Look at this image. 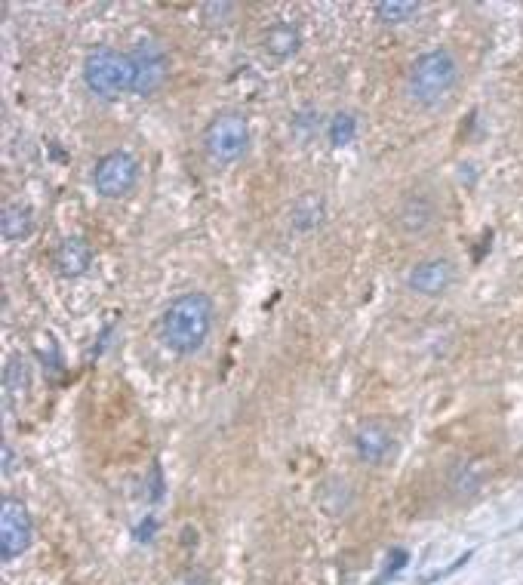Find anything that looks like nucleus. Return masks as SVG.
Wrapping results in <instances>:
<instances>
[{"instance_id": "19", "label": "nucleus", "mask_w": 523, "mask_h": 585, "mask_svg": "<svg viewBox=\"0 0 523 585\" xmlns=\"http://www.w3.org/2000/svg\"><path fill=\"white\" fill-rule=\"evenodd\" d=\"M163 496V475H161V466L154 462L151 468V499H161Z\"/></svg>"}, {"instance_id": "7", "label": "nucleus", "mask_w": 523, "mask_h": 585, "mask_svg": "<svg viewBox=\"0 0 523 585\" xmlns=\"http://www.w3.org/2000/svg\"><path fill=\"white\" fill-rule=\"evenodd\" d=\"M133 65H136V87L133 92L139 96H151L163 87L166 74H170V55H166L163 43L154 37H142L133 53Z\"/></svg>"}, {"instance_id": "22", "label": "nucleus", "mask_w": 523, "mask_h": 585, "mask_svg": "<svg viewBox=\"0 0 523 585\" xmlns=\"http://www.w3.org/2000/svg\"><path fill=\"white\" fill-rule=\"evenodd\" d=\"M13 468V453H9V447H4V471Z\"/></svg>"}, {"instance_id": "15", "label": "nucleus", "mask_w": 523, "mask_h": 585, "mask_svg": "<svg viewBox=\"0 0 523 585\" xmlns=\"http://www.w3.org/2000/svg\"><path fill=\"white\" fill-rule=\"evenodd\" d=\"M419 9L422 6L413 4V0H382V4H376V16L385 25H404L419 16Z\"/></svg>"}, {"instance_id": "4", "label": "nucleus", "mask_w": 523, "mask_h": 585, "mask_svg": "<svg viewBox=\"0 0 523 585\" xmlns=\"http://www.w3.org/2000/svg\"><path fill=\"white\" fill-rule=\"evenodd\" d=\"M249 145V124L237 111H225V114L212 117L207 133H203V148L216 163H231L247 151Z\"/></svg>"}, {"instance_id": "20", "label": "nucleus", "mask_w": 523, "mask_h": 585, "mask_svg": "<svg viewBox=\"0 0 523 585\" xmlns=\"http://www.w3.org/2000/svg\"><path fill=\"white\" fill-rule=\"evenodd\" d=\"M406 561H409V552H406V549H397V552H394V564H388V573H391V576H394L397 570H404Z\"/></svg>"}, {"instance_id": "14", "label": "nucleus", "mask_w": 523, "mask_h": 585, "mask_svg": "<svg viewBox=\"0 0 523 585\" xmlns=\"http://www.w3.org/2000/svg\"><path fill=\"white\" fill-rule=\"evenodd\" d=\"M34 228V216L31 210L22 207V203H13V207L4 210V216H0V231H4V237L13 244V240H25L28 235H31Z\"/></svg>"}, {"instance_id": "17", "label": "nucleus", "mask_w": 523, "mask_h": 585, "mask_svg": "<svg viewBox=\"0 0 523 585\" xmlns=\"http://www.w3.org/2000/svg\"><path fill=\"white\" fill-rule=\"evenodd\" d=\"M28 382H31V376H28V360L25 358H13V360H9V367H6V382H4L9 401L25 397Z\"/></svg>"}, {"instance_id": "8", "label": "nucleus", "mask_w": 523, "mask_h": 585, "mask_svg": "<svg viewBox=\"0 0 523 585\" xmlns=\"http://www.w3.org/2000/svg\"><path fill=\"white\" fill-rule=\"evenodd\" d=\"M394 222H397L400 235L419 237L437 222V203L431 198H425V194H406L394 213Z\"/></svg>"}, {"instance_id": "9", "label": "nucleus", "mask_w": 523, "mask_h": 585, "mask_svg": "<svg viewBox=\"0 0 523 585\" xmlns=\"http://www.w3.org/2000/svg\"><path fill=\"white\" fill-rule=\"evenodd\" d=\"M453 262L450 259H428V262H419L406 277V286L419 296H441L450 290L453 284Z\"/></svg>"}, {"instance_id": "18", "label": "nucleus", "mask_w": 523, "mask_h": 585, "mask_svg": "<svg viewBox=\"0 0 523 585\" xmlns=\"http://www.w3.org/2000/svg\"><path fill=\"white\" fill-rule=\"evenodd\" d=\"M354 136H357V120H354V114H348V111H339V114L330 120V142L335 148H342V145L354 142Z\"/></svg>"}, {"instance_id": "3", "label": "nucleus", "mask_w": 523, "mask_h": 585, "mask_svg": "<svg viewBox=\"0 0 523 585\" xmlns=\"http://www.w3.org/2000/svg\"><path fill=\"white\" fill-rule=\"evenodd\" d=\"M83 83L90 92L102 99H117L120 92H133L136 87V65L129 53H117L111 46H99L83 62Z\"/></svg>"}, {"instance_id": "13", "label": "nucleus", "mask_w": 523, "mask_h": 585, "mask_svg": "<svg viewBox=\"0 0 523 585\" xmlns=\"http://www.w3.org/2000/svg\"><path fill=\"white\" fill-rule=\"evenodd\" d=\"M298 41H302V37H298L296 25L277 22V25H271L265 34V50L274 55V59H289V55L298 50Z\"/></svg>"}, {"instance_id": "2", "label": "nucleus", "mask_w": 523, "mask_h": 585, "mask_svg": "<svg viewBox=\"0 0 523 585\" xmlns=\"http://www.w3.org/2000/svg\"><path fill=\"white\" fill-rule=\"evenodd\" d=\"M459 83V62L450 50L422 53L406 74V92L416 105L434 108L450 96Z\"/></svg>"}, {"instance_id": "21", "label": "nucleus", "mask_w": 523, "mask_h": 585, "mask_svg": "<svg viewBox=\"0 0 523 585\" xmlns=\"http://www.w3.org/2000/svg\"><path fill=\"white\" fill-rule=\"evenodd\" d=\"M151 533H154V517H148V521H145V524L136 530V536L145 542V540H151Z\"/></svg>"}, {"instance_id": "6", "label": "nucleus", "mask_w": 523, "mask_h": 585, "mask_svg": "<svg viewBox=\"0 0 523 585\" xmlns=\"http://www.w3.org/2000/svg\"><path fill=\"white\" fill-rule=\"evenodd\" d=\"M34 540V524L28 508L18 499H4L0 505V558L16 561L28 552Z\"/></svg>"}, {"instance_id": "5", "label": "nucleus", "mask_w": 523, "mask_h": 585, "mask_svg": "<svg viewBox=\"0 0 523 585\" xmlns=\"http://www.w3.org/2000/svg\"><path fill=\"white\" fill-rule=\"evenodd\" d=\"M92 182H96V191L102 198H126L129 191L136 188L139 182V163L133 154L126 151H111L96 163V173H92Z\"/></svg>"}, {"instance_id": "11", "label": "nucleus", "mask_w": 523, "mask_h": 585, "mask_svg": "<svg viewBox=\"0 0 523 585\" xmlns=\"http://www.w3.org/2000/svg\"><path fill=\"white\" fill-rule=\"evenodd\" d=\"M90 262H92V249L87 240H80V237H65L62 247L55 249V265H59V274H65V277L87 274Z\"/></svg>"}, {"instance_id": "16", "label": "nucleus", "mask_w": 523, "mask_h": 585, "mask_svg": "<svg viewBox=\"0 0 523 585\" xmlns=\"http://www.w3.org/2000/svg\"><path fill=\"white\" fill-rule=\"evenodd\" d=\"M483 478H487V471H483L480 462H462L459 468H455V478H453V493L455 496H471L478 493Z\"/></svg>"}, {"instance_id": "12", "label": "nucleus", "mask_w": 523, "mask_h": 585, "mask_svg": "<svg viewBox=\"0 0 523 585\" xmlns=\"http://www.w3.org/2000/svg\"><path fill=\"white\" fill-rule=\"evenodd\" d=\"M323 216H326V203L317 191H305L302 198L293 203V228L296 231H314L317 225H323Z\"/></svg>"}, {"instance_id": "10", "label": "nucleus", "mask_w": 523, "mask_h": 585, "mask_svg": "<svg viewBox=\"0 0 523 585\" xmlns=\"http://www.w3.org/2000/svg\"><path fill=\"white\" fill-rule=\"evenodd\" d=\"M354 450L363 462L370 466H382L391 453H394V434H391L382 422H367L360 425L357 438H354Z\"/></svg>"}, {"instance_id": "1", "label": "nucleus", "mask_w": 523, "mask_h": 585, "mask_svg": "<svg viewBox=\"0 0 523 585\" xmlns=\"http://www.w3.org/2000/svg\"><path fill=\"white\" fill-rule=\"evenodd\" d=\"M212 321H216V305L207 293H185L170 302V308L161 318V339L176 355H198L207 345Z\"/></svg>"}]
</instances>
